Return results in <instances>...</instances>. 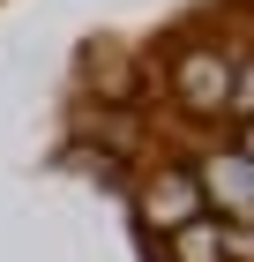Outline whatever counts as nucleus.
<instances>
[{
    "mask_svg": "<svg viewBox=\"0 0 254 262\" xmlns=\"http://www.w3.org/2000/svg\"><path fill=\"white\" fill-rule=\"evenodd\" d=\"M135 217H142V232H157V240H165V232H179V225H195V217H210L195 165H172V172L142 180V195H135Z\"/></svg>",
    "mask_w": 254,
    "mask_h": 262,
    "instance_id": "f257e3e1",
    "label": "nucleus"
},
{
    "mask_svg": "<svg viewBox=\"0 0 254 262\" xmlns=\"http://www.w3.org/2000/svg\"><path fill=\"white\" fill-rule=\"evenodd\" d=\"M224 82H232V53H224V45H187L172 60V105H187V113H224Z\"/></svg>",
    "mask_w": 254,
    "mask_h": 262,
    "instance_id": "f03ea898",
    "label": "nucleus"
},
{
    "mask_svg": "<svg viewBox=\"0 0 254 262\" xmlns=\"http://www.w3.org/2000/svg\"><path fill=\"white\" fill-rule=\"evenodd\" d=\"M195 180H202V202L224 210V225H254V158H247V150H217V158H202Z\"/></svg>",
    "mask_w": 254,
    "mask_h": 262,
    "instance_id": "7ed1b4c3",
    "label": "nucleus"
},
{
    "mask_svg": "<svg viewBox=\"0 0 254 262\" xmlns=\"http://www.w3.org/2000/svg\"><path fill=\"white\" fill-rule=\"evenodd\" d=\"M165 255L172 262H224V217H195L179 232H165Z\"/></svg>",
    "mask_w": 254,
    "mask_h": 262,
    "instance_id": "20e7f679",
    "label": "nucleus"
},
{
    "mask_svg": "<svg viewBox=\"0 0 254 262\" xmlns=\"http://www.w3.org/2000/svg\"><path fill=\"white\" fill-rule=\"evenodd\" d=\"M224 113H232V120H254V60H232V82H224Z\"/></svg>",
    "mask_w": 254,
    "mask_h": 262,
    "instance_id": "39448f33",
    "label": "nucleus"
},
{
    "mask_svg": "<svg viewBox=\"0 0 254 262\" xmlns=\"http://www.w3.org/2000/svg\"><path fill=\"white\" fill-rule=\"evenodd\" d=\"M224 262H254V225H224Z\"/></svg>",
    "mask_w": 254,
    "mask_h": 262,
    "instance_id": "423d86ee",
    "label": "nucleus"
},
{
    "mask_svg": "<svg viewBox=\"0 0 254 262\" xmlns=\"http://www.w3.org/2000/svg\"><path fill=\"white\" fill-rule=\"evenodd\" d=\"M232 150H247V158H254V120H239V142H232Z\"/></svg>",
    "mask_w": 254,
    "mask_h": 262,
    "instance_id": "0eeeda50",
    "label": "nucleus"
}]
</instances>
